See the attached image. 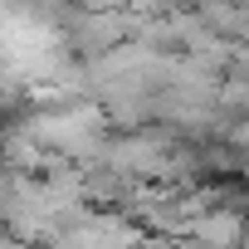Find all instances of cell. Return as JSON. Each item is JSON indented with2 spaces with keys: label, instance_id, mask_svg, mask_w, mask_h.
<instances>
[]
</instances>
